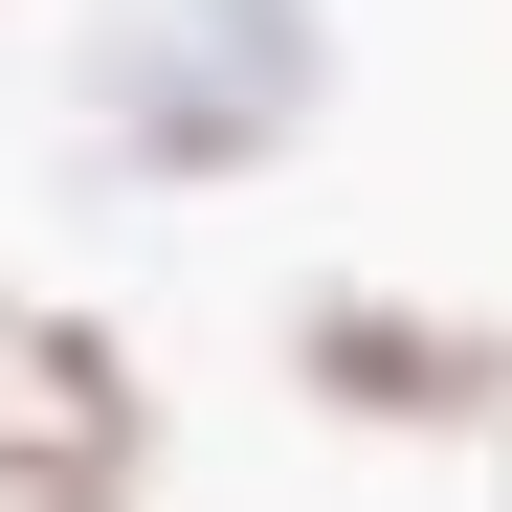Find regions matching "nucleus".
<instances>
[{
	"instance_id": "f257e3e1",
	"label": "nucleus",
	"mask_w": 512,
	"mask_h": 512,
	"mask_svg": "<svg viewBox=\"0 0 512 512\" xmlns=\"http://www.w3.org/2000/svg\"><path fill=\"white\" fill-rule=\"evenodd\" d=\"M334 112V0H112L90 23V156L156 201H223Z\"/></svg>"
},
{
	"instance_id": "f03ea898",
	"label": "nucleus",
	"mask_w": 512,
	"mask_h": 512,
	"mask_svg": "<svg viewBox=\"0 0 512 512\" xmlns=\"http://www.w3.org/2000/svg\"><path fill=\"white\" fill-rule=\"evenodd\" d=\"M290 401L357 423V446H490V423H512V312L312 268V290H290Z\"/></svg>"
},
{
	"instance_id": "7ed1b4c3",
	"label": "nucleus",
	"mask_w": 512,
	"mask_h": 512,
	"mask_svg": "<svg viewBox=\"0 0 512 512\" xmlns=\"http://www.w3.org/2000/svg\"><path fill=\"white\" fill-rule=\"evenodd\" d=\"M0 512H156V357L90 290H0Z\"/></svg>"
},
{
	"instance_id": "20e7f679",
	"label": "nucleus",
	"mask_w": 512,
	"mask_h": 512,
	"mask_svg": "<svg viewBox=\"0 0 512 512\" xmlns=\"http://www.w3.org/2000/svg\"><path fill=\"white\" fill-rule=\"evenodd\" d=\"M490 512H512V423H490Z\"/></svg>"
}]
</instances>
